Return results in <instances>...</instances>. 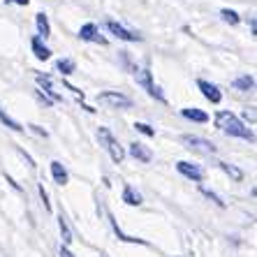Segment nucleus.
<instances>
[{"label":"nucleus","instance_id":"1","mask_svg":"<svg viewBox=\"0 0 257 257\" xmlns=\"http://www.w3.org/2000/svg\"><path fill=\"white\" fill-rule=\"evenodd\" d=\"M215 125L220 127L222 132H227V135H232V137H239V139H248V142H252V132L248 130V127L241 123L236 116L232 114V111H218L215 114Z\"/></svg>","mask_w":257,"mask_h":257},{"label":"nucleus","instance_id":"2","mask_svg":"<svg viewBox=\"0 0 257 257\" xmlns=\"http://www.w3.org/2000/svg\"><path fill=\"white\" fill-rule=\"evenodd\" d=\"M97 139L104 144V149L109 151V156H111V160L114 162H120L123 158H125V153H123V149H120V144L116 142L114 135H111L107 127H100V130H97Z\"/></svg>","mask_w":257,"mask_h":257},{"label":"nucleus","instance_id":"3","mask_svg":"<svg viewBox=\"0 0 257 257\" xmlns=\"http://www.w3.org/2000/svg\"><path fill=\"white\" fill-rule=\"evenodd\" d=\"M97 100H100L102 104H109V107H114V109H130L132 107L130 97L123 95V93H116V90H104V93L97 95Z\"/></svg>","mask_w":257,"mask_h":257},{"label":"nucleus","instance_id":"4","mask_svg":"<svg viewBox=\"0 0 257 257\" xmlns=\"http://www.w3.org/2000/svg\"><path fill=\"white\" fill-rule=\"evenodd\" d=\"M135 77H137V84L142 86V88H146V93H149L151 97H156V100H160V102H167L165 95L160 93V88L153 84V77H151L149 70H135Z\"/></svg>","mask_w":257,"mask_h":257},{"label":"nucleus","instance_id":"5","mask_svg":"<svg viewBox=\"0 0 257 257\" xmlns=\"http://www.w3.org/2000/svg\"><path fill=\"white\" fill-rule=\"evenodd\" d=\"M181 142L186 144L190 151H197V153H204V156H211V153H215V146L209 142V139H202V137H190V135H186V137L181 139Z\"/></svg>","mask_w":257,"mask_h":257},{"label":"nucleus","instance_id":"6","mask_svg":"<svg viewBox=\"0 0 257 257\" xmlns=\"http://www.w3.org/2000/svg\"><path fill=\"white\" fill-rule=\"evenodd\" d=\"M107 30L111 33V35H116L118 40H123V42H139L142 40V35H137V33H132V30H127L123 24H118V21H107Z\"/></svg>","mask_w":257,"mask_h":257},{"label":"nucleus","instance_id":"7","mask_svg":"<svg viewBox=\"0 0 257 257\" xmlns=\"http://www.w3.org/2000/svg\"><path fill=\"white\" fill-rule=\"evenodd\" d=\"M79 37L86 40V42H95V44H107V40L100 35V30H97L95 24H84L81 30H79Z\"/></svg>","mask_w":257,"mask_h":257},{"label":"nucleus","instance_id":"8","mask_svg":"<svg viewBox=\"0 0 257 257\" xmlns=\"http://www.w3.org/2000/svg\"><path fill=\"white\" fill-rule=\"evenodd\" d=\"M197 86H199V90H202V95L206 97L209 102L218 104V102L222 100V93H220V88H218L215 84H211V81H204V79H199Z\"/></svg>","mask_w":257,"mask_h":257},{"label":"nucleus","instance_id":"9","mask_svg":"<svg viewBox=\"0 0 257 257\" xmlns=\"http://www.w3.org/2000/svg\"><path fill=\"white\" fill-rule=\"evenodd\" d=\"M176 169H179L186 179H192V181H202V176H204L202 169H199L197 165H192V162H179V165H176Z\"/></svg>","mask_w":257,"mask_h":257},{"label":"nucleus","instance_id":"10","mask_svg":"<svg viewBox=\"0 0 257 257\" xmlns=\"http://www.w3.org/2000/svg\"><path fill=\"white\" fill-rule=\"evenodd\" d=\"M37 84H40V86L44 88V95H47L51 102H60V100H63V97H60L58 93L54 90V84H51V77H47V74H37Z\"/></svg>","mask_w":257,"mask_h":257},{"label":"nucleus","instance_id":"11","mask_svg":"<svg viewBox=\"0 0 257 257\" xmlns=\"http://www.w3.org/2000/svg\"><path fill=\"white\" fill-rule=\"evenodd\" d=\"M30 47H33V54H35L40 60H49V58H51V49L42 42V37H33Z\"/></svg>","mask_w":257,"mask_h":257},{"label":"nucleus","instance_id":"12","mask_svg":"<svg viewBox=\"0 0 257 257\" xmlns=\"http://www.w3.org/2000/svg\"><path fill=\"white\" fill-rule=\"evenodd\" d=\"M130 156L135 158V160H142V162H151V158H153V153H151L144 144H130Z\"/></svg>","mask_w":257,"mask_h":257},{"label":"nucleus","instance_id":"13","mask_svg":"<svg viewBox=\"0 0 257 257\" xmlns=\"http://www.w3.org/2000/svg\"><path fill=\"white\" fill-rule=\"evenodd\" d=\"M181 116L188 118V120H195V123H206V120H209V114L202 111V109H183Z\"/></svg>","mask_w":257,"mask_h":257},{"label":"nucleus","instance_id":"14","mask_svg":"<svg viewBox=\"0 0 257 257\" xmlns=\"http://www.w3.org/2000/svg\"><path fill=\"white\" fill-rule=\"evenodd\" d=\"M35 21H37V33H40V37H44V40H47V37L51 35V28H49V19H47V14L40 12V14L35 17Z\"/></svg>","mask_w":257,"mask_h":257},{"label":"nucleus","instance_id":"15","mask_svg":"<svg viewBox=\"0 0 257 257\" xmlns=\"http://www.w3.org/2000/svg\"><path fill=\"white\" fill-rule=\"evenodd\" d=\"M51 174H54V179H56V183H67V169L60 165V162H51Z\"/></svg>","mask_w":257,"mask_h":257},{"label":"nucleus","instance_id":"16","mask_svg":"<svg viewBox=\"0 0 257 257\" xmlns=\"http://www.w3.org/2000/svg\"><path fill=\"white\" fill-rule=\"evenodd\" d=\"M123 202L132 204V206H137V204H142V195H139V192L135 190L132 186H127L125 190H123Z\"/></svg>","mask_w":257,"mask_h":257},{"label":"nucleus","instance_id":"17","mask_svg":"<svg viewBox=\"0 0 257 257\" xmlns=\"http://www.w3.org/2000/svg\"><path fill=\"white\" fill-rule=\"evenodd\" d=\"M56 70H58L60 74H72V72L77 70V65H74V60H70V58H60L58 63H56Z\"/></svg>","mask_w":257,"mask_h":257},{"label":"nucleus","instance_id":"18","mask_svg":"<svg viewBox=\"0 0 257 257\" xmlns=\"http://www.w3.org/2000/svg\"><path fill=\"white\" fill-rule=\"evenodd\" d=\"M220 169L225 174H229L234 181H241V179H243V172H241V169H236L234 165H229V162H220Z\"/></svg>","mask_w":257,"mask_h":257},{"label":"nucleus","instance_id":"19","mask_svg":"<svg viewBox=\"0 0 257 257\" xmlns=\"http://www.w3.org/2000/svg\"><path fill=\"white\" fill-rule=\"evenodd\" d=\"M252 86H255V79L252 77H239L234 81V88H239V90H250Z\"/></svg>","mask_w":257,"mask_h":257},{"label":"nucleus","instance_id":"20","mask_svg":"<svg viewBox=\"0 0 257 257\" xmlns=\"http://www.w3.org/2000/svg\"><path fill=\"white\" fill-rule=\"evenodd\" d=\"M0 123H3V125H7V127H12L14 132H21V130H24V127L19 125L17 120H14V118H10V116H7L5 111H3V109H0Z\"/></svg>","mask_w":257,"mask_h":257},{"label":"nucleus","instance_id":"21","mask_svg":"<svg viewBox=\"0 0 257 257\" xmlns=\"http://www.w3.org/2000/svg\"><path fill=\"white\" fill-rule=\"evenodd\" d=\"M58 227H60V236H63V241H65V243H70L72 234H70V227H67V222H65V218H63V215L58 218Z\"/></svg>","mask_w":257,"mask_h":257},{"label":"nucleus","instance_id":"22","mask_svg":"<svg viewBox=\"0 0 257 257\" xmlns=\"http://www.w3.org/2000/svg\"><path fill=\"white\" fill-rule=\"evenodd\" d=\"M220 17H222V21H227V24H232V26L239 24V14L234 12V10H222Z\"/></svg>","mask_w":257,"mask_h":257},{"label":"nucleus","instance_id":"23","mask_svg":"<svg viewBox=\"0 0 257 257\" xmlns=\"http://www.w3.org/2000/svg\"><path fill=\"white\" fill-rule=\"evenodd\" d=\"M135 127H137L142 135H146V137H153V135H156V130L151 125H146V123H135Z\"/></svg>","mask_w":257,"mask_h":257},{"label":"nucleus","instance_id":"24","mask_svg":"<svg viewBox=\"0 0 257 257\" xmlns=\"http://www.w3.org/2000/svg\"><path fill=\"white\" fill-rule=\"evenodd\" d=\"M202 192H204V195H206V197H209V199H213V202H215V204H218V206H222V204H225V202H222V199H220V197H218V195H215V192L206 190V188H202Z\"/></svg>","mask_w":257,"mask_h":257},{"label":"nucleus","instance_id":"25","mask_svg":"<svg viewBox=\"0 0 257 257\" xmlns=\"http://www.w3.org/2000/svg\"><path fill=\"white\" fill-rule=\"evenodd\" d=\"M30 130H33V132H37L40 137H47V130H42V127H37V125H30Z\"/></svg>","mask_w":257,"mask_h":257},{"label":"nucleus","instance_id":"26","mask_svg":"<svg viewBox=\"0 0 257 257\" xmlns=\"http://www.w3.org/2000/svg\"><path fill=\"white\" fill-rule=\"evenodd\" d=\"M60 257H74V255H72L67 248H60Z\"/></svg>","mask_w":257,"mask_h":257},{"label":"nucleus","instance_id":"27","mask_svg":"<svg viewBox=\"0 0 257 257\" xmlns=\"http://www.w3.org/2000/svg\"><path fill=\"white\" fill-rule=\"evenodd\" d=\"M7 3H14V5H28L30 0H7Z\"/></svg>","mask_w":257,"mask_h":257}]
</instances>
